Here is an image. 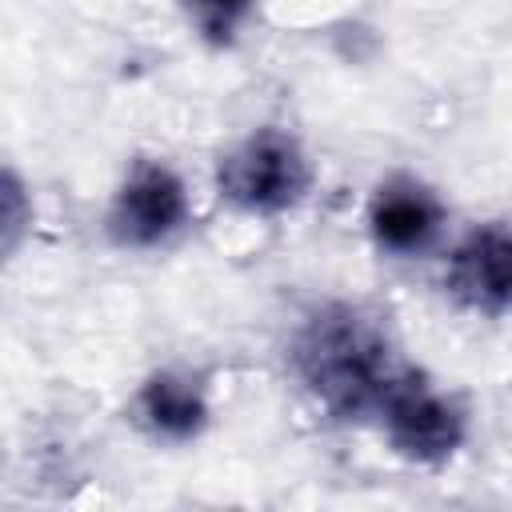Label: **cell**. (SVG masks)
Here are the masks:
<instances>
[{"label":"cell","instance_id":"obj_1","mask_svg":"<svg viewBox=\"0 0 512 512\" xmlns=\"http://www.w3.org/2000/svg\"><path fill=\"white\" fill-rule=\"evenodd\" d=\"M304 188V164L296 148L280 136H260L228 164V192L248 208H280L292 204Z\"/></svg>","mask_w":512,"mask_h":512},{"label":"cell","instance_id":"obj_2","mask_svg":"<svg viewBox=\"0 0 512 512\" xmlns=\"http://www.w3.org/2000/svg\"><path fill=\"white\" fill-rule=\"evenodd\" d=\"M372 228H376L384 248H392V252H420L436 236V228H440V208L416 184L388 188V192L380 188L376 208H372Z\"/></svg>","mask_w":512,"mask_h":512},{"label":"cell","instance_id":"obj_3","mask_svg":"<svg viewBox=\"0 0 512 512\" xmlns=\"http://www.w3.org/2000/svg\"><path fill=\"white\" fill-rule=\"evenodd\" d=\"M184 212V196L180 184L164 172V168H144L120 196V220L124 232L136 240H156L168 228H176Z\"/></svg>","mask_w":512,"mask_h":512},{"label":"cell","instance_id":"obj_4","mask_svg":"<svg viewBox=\"0 0 512 512\" xmlns=\"http://www.w3.org/2000/svg\"><path fill=\"white\" fill-rule=\"evenodd\" d=\"M388 416H392V424H396L400 444L412 448V452H444V448L456 440V416H452L448 404L436 400V396L404 392V396L392 400Z\"/></svg>","mask_w":512,"mask_h":512},{"label":"cell","instance_id":"obj_5","mask_svg":"<svg viewBox=\"0 0 512 512\" xmlns=\"http://www.w3.org/2000/svg\"><path fill=\"white\" fill-rule=\"evenodd\" d=\"M460 284L480 296V304L500 308L508 296V244L504 232L492 228L472 240V248L460 252Z\"/></svg>","mask_w":512,"mask_h":512},{"label":"cell","instance_id":"obj_6","mask_svg":"<svg viewBox=\"0 0 512 512\" xmlns=\"http://www.w3.org/2000/svg\"><path fill=\"white\" fill-rule=\"evenodd\" d=\"M148 416L160 424V428H180V432H188L192 424H196V416H200V400L184 388V384H176V380H160V384H152L148 388Z\"/></svg>","mask_w":512,"mask_h":512}]
</instances>
